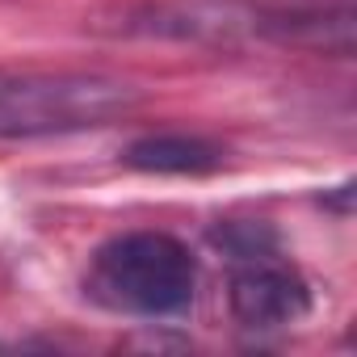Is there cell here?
Returning <instances> with one entry per match:
<instances>
[{
	"label": "cell",
	"mask_w": 357,
	"mask_h": 357,
	"mask_svg": "<svg viewBox=\"0 0 357 357\" xmlns=\"http://www.w3.org/2000/svg\"><path fill=\"white\" fill-rule=\"evenodd\" d=\"M89 294L126 315H176L194 303L198 261L164 231H130L97 248L89 269Z\"/></svg>",
	"instance_id": "6da1fadb"
},
{
	"label": "cell",
	"mask_w": 357,
	"mask_h": 357,
	"mask_svg": "<svg viewBox=\"0 0 357 357\" xmlns=\"http://www.w3.org/2000/svg\"><path fill=\"white\" fill-rule=\"evenodd\" d=\"M139 105V89L118 76H0V139H38L105 126Z\"/></svg>",
	"instance_id": "7a4b0ae2"
},
{
	"label": "cell",
	"mask_w": 357,
	"mask_h": 357,
	"mask_svg": "<svg viewBox=\"0 0 357 357\" xmlns=\"http://www.w3.org/2000/svg\"><path fill=\"white\" fill-rule=\"evenodd\" d=\"M311 311V290L298 278V269L257 257L231 278V315L244 328H286L298 324Z\"/></svg>",
	"instance_id": "3957f363"
},
{
	"label": "cell",
	"mask_w": 357,
	"mask_h": 357,
	"mask_svg": "<svg viewBox=\"0 0 357 357\" xmlns=\"http://www.w3.org/2000/svg\"><path fill=\"white\" fill-rule=\"evenodd\" d=\"M122 164L151 176H202L223 164V151L198 135H143L122 151Z\"/></svg>",
	"instance_id": "277c9868"
},
{
	"label": "cell",
	"mask_w": 357,
	"mask_h": 357,
	"mask_svg": "<svg viewBox=\"0 0 357 357\" xmlns=\"http://www.w3.org/2000/svg\"><path fill=\"white\" fill-rule=\"evenodd\" d=\"M257 26V13L231 5V0H194V5H160L135 30L147 34H176V38H236L240 30Z\"/></svg>",
	"instance_id": "5b68a950"
}]
</instances>
